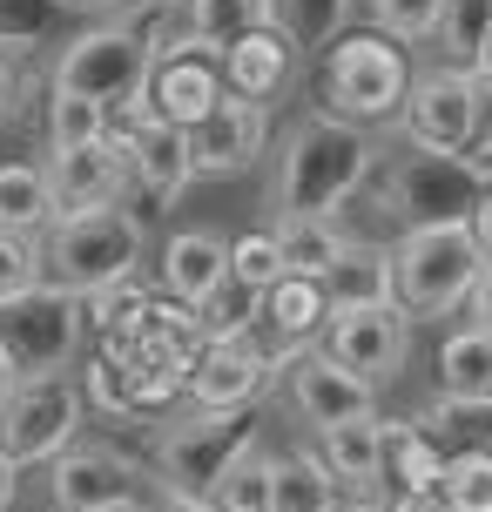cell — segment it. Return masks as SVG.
Segmentation results:
<instances>
[{
    "mask_svg": "<svg viewBox=\"0 0 492 512\" xmlns=\"http://www.w3.org/2000/svg\"><path fill=\"white\" fill-rule=\"evenodd\" d=\"M378 176V142L371 128L337 122V115H304L277 149V176H270V209L277 223L297 216H337V209L358 196L364 182Z\"/></svg>",
    "mask_w": 492,
    "mask_h": 512,
    "instance_id": "obj_1",
    "label": "cell"
},
{
    "mask_svg": "<svg viewBox=\"0 0 492 512\" xmlns=\"http://www.w3.org/2000/svg\"><path fill=\"white\" fill-rule=\"evenodd\" d=\"M263 445V418L257 411H176L156 432V486L169 499L209 506L223 479Z\"/></svg>",
    "mask_w": 492,
    "mask_h": 512,
    "instance_id": "obj_2",
    "label": "cell"
},
{
    "mask_svg": "<svg viewBox=\"0 0 492 512\" xmlns=\"http://www.w3.org/2000/svg\"><path fill=\"white\" fill-rule=\"evenodd\" d=\"M142 250H149V223L122 209H95V216H68L41 236V277L68 297H102L115 283L142 277Z\"/></svg>",
    "mask_w": 492,
    "mask_h": 512,
    "instance_id": "obj_3",
    "label": "cell"
},
{
    "mask_svg": "<svg viewBox=\"0 0 492 512\" xmlns=\"http://www.w3.org/2000/svg\"><path fill=\"white\" fill-rule=\"evenodd\" d=\"M412 54L385 41L378 27H358V34H344L324 48V115L337 122H358V128H385L405 115V95H412Z\"/></svg>",
    "mask_w": 492,
    "mask_h": 512,
    "instance_id": "obj_4",
    "label": "cell"
},
{
    "mask_svg": "<svg viewBox=\"0 0 492 512\" xmlns=\"http://www.w3.org/2000/svg\"><path fill=\"white\" fill-rule=\"evenodd\" d=\"M81 337H88V304L54 283L0 304V364L14 384L68 378V364L81 358Z\"/></svg>",
    "mask_w": 492,
    "mask_h": 512,
    "instance_id": "obj_5",
    "label": "cell"
},
{
    "mask_svg": "<svg viewBox=\"0 0 492 512\" xmlns=\"http://www.w3.org/2000/svg\"><path fill=\"white\" fill-rule=\"evenodd\" d=\"M391 270H398V310L405 317H452V310H466L486 256H479L466 223H445V230H398Z\"/></svg>",
    "mask_w": 492,
    "mask_h": 512,
    "instance_id": "obj_6",
    "label": "cell"
},
{
    "mask_svg": "<svg viewBox=\"0 0 492 512\" xmlns=\"http://www.w3.org/2000/svg\"><path fill=\"white\" fill-rule=\"evenodd\" d=\"M149 68H156L149 41L129 21H102V27H81L75 41L54 54L48 88L81 95V102H95V108H129L149 95Z\"/></svg>",
    "mask_w": 492,
    "mask_h": 512,
    "instance_id": "obj_7",
    "label": "cell"
},
{
    "mask_svg": "<svg viewBox=\"0 0 492 512\" xmlns=\"http://www.w3.org/2000/svg\"><path fill=\"white\" fill-rule=\"evenodd\" d=\"M479 203H486V182H479L472 162L405 149L385 169V209L398 216V230H445V223H472V209H479Z\"/></svg>",
    "mask_w": 492,
    "mask_h": 512,
    "instance_id": "obj_8",
    "label": "cell"
},
{
    "mask_svg": "<svg viewBox=\"0 0 492 512\" xmlns=\"http://www.w3.org/2000/svg\"><path fill=\"white\" fill-rule=\"evenodd\" d=\"M81 411H88V391L75 378L14 384L0 398V452L14 465H54L81 445Z\"/></svg>",
    "mask_w": 492,
    "mask_h": 512,
    "instance_id": "obj_9",
    "label": "cell"
},
{
    "mask_svg": "<svg viewBox=\"0 0 492 512\" xmlns=\"http://www.w3.org/2000/svg\"><path fill=\"white\" fill-rule=\"evenodd\" d=\"M108 135L115 142H129V189L142 196V203L169 209L196 182V155H189V135L182 128H169L149 108V95L129 108H108Z\"/></svg>",
    "mask_w": 492,
    "mask_h": 512,
    "instance_id": "obj_10",
    "label": "cell"
},
{
    "mask_svg": "<svg viewBox=\"0 0 492 512\" xmlns=\"http://www.w3.org/2000/svg\"><path fill=\"white\" fill-rule=\"evenodd\" d=\"M398 135L405 149L418 155H452L466 162L472 155V75L466 68H425L405 95V115H398Z\"/></svg>",
    "mask_w": 492,
    "mask_h": 512,
    "instance_id": "obj_11",
    "label": "cell"
},
{
    "mask_svg": "<svg viewBox=\"0 0 492 512\" xmlns=\"http://www.w3.org/2000/svg\"><path fill=\"white\" fill-rule=\"evenodd\" d=\"M324 351H331L351 378H364L371 391H378V384H391L398 371H405V358H412V317H405L398 304L337 310L331 331H324Z\"/></svg>",
    "mask_w": 492,
    "mask_h": 512,
    "instance_id": "obj_12",
    "label": "cell"
},
{
    "mask_svg": "<svg viewBox=\"0 0 492 512\" xmlns=\"http://www.w3.org/2000/svg\"><path fill=\"white\" fill-rule=\"evenodd\" d=\"M48 189H54V223L68 216H95V209H122L129 196V142H88V149L48 155Z\"/></svg>",
    "mask_w": 492,
    "mask_h": 512,
    "instance_id": "obj_13",
    "label": "cell"
},
{
    "mask_svg": "<svg viewBox=\"0 0 492 512\" xmlns=\"http://www.w3.org/2000/svg\"><path fill=\"white\" fill-rule=\"evenodd\" d=\"M142 465L122 459L115 445H75L48 465V499L54 512H108V506H142Z\"/></svg>",
    "mask_w": 492,
    "mask_h": 512,
    "instance_id": "obj_14",
    "label": "cell"
},
{
    "mask_svg": "<svg viewBox=\"0 0 492 512\" xmlns=\"http://www.w3.org/2000/svg\"><path fill=\"white\" fill-rule=\"evenodd\" d=\"M284 391H290V411H297L304 425H317V432L351 425V418H378V391L364 378H351L324 344H311V351L284 371Z\"/></svg>",
    "mask_w": 492,
    "mask_h": 512,
    "instance_id": "obj_15",
    "label": "cell"
},
{
    "mask_svg": "<svg viewBox=\"0 0 492 512\" xmlns=\"http://www.w3.org/2000/svg\"><path fill=\"white\" fill-rule=\"evenodd\" d=\"M230 102V88H223V61L203 48H176L162 54L156 68H149V108H156L169 128H203L216 108Z\"/></svg>",
    "mask_w": 492,
    "mask_h": 512,
    "instance_id": "obj_16",
    "label": "cell"
},
{
    "mask_svg": "<svg viewBox=\"0 0 492 512\" xmlns=\"http://www.w3.org/2000/svg\"><path fill=\"white\" fill-rule=\"evenodd\" d=\"M270 149V108L263 102H223L203 128H189V155H196V176H243L257 169Z\"/></svg>",
    "mask_w": 492,
    "mask_h": 512,
    "instance_id": "obj_17",
    "label": "cell"
},
{
    "mask_svg": "<svg viewBox=\"0 0 492 512\" xmlns=\"http://www.w3.org/2000/svg\"><path fill=\"white\" fill-rule=\"evenodd\" d=\"M297 54L304 48L270 21V27H257V34H243V41H230V48L216 54V61H223V88H230L236 102L270 108V95H284L290 81H297Z\"/></svg>",
    "mask_w": 492,
    "mask_h": 512,
    "instance_id": "obj_18",
    "label": "cell"
},
{
    "mask_svg": "<svg viewBox=\"0 0 492 512\" xmlns=\"http://www.w3.org/2000/svg\"><path fill=\"white\" fill-rule=\"evenodd\" d=\"M270 364H257L243 344H209L189 384H182V405L189 411H257V398L270 391Z\"/></svg>",
    "mask_w": 492,
    "mask_h": 512,
    "instance_id": "obj_19",
    "label": "cell"
},
{
    "mask_svg": "<svg viewBox=\"0 0 492 512\" xmlns=\"http://www.w3.org/2000/svg\"><path fill=\"white\" fill-rule=\"evenodd\" d=\"M81 391L108 411V418H156V411L182 405V378H162L149 364H122V358H95Z\"/></svg>",
    "mask_w": 492,
    "mask_h": 512,
    "instance_id": "obj_20",
    "label": "cell"
},
{
    "mask_svg": "<svg viewBox=\"0 0 492 512\" xmlns=\"http://www.w3.org/2000/svg\"><path fill=\"white\" fill-rule=\"evenodd\" d=\"M230 283V243L216 230H176L162 243V297H176V304H203L209 290H223Z\"/></svg>",
    "mask_w": 492,
    "mask_h": 512,
    "instance_id": "obj_21",
    "label": "cell"
},
{
    "mask_svg": "<svg viewBox=\"0 0 492 512\" xmlns=\"http://www.w3.org/2000/svg\"><path fill=\"white\" fill-rule=\"evenodd\" d=\"M317 459L331 465V479L351 499H378V486H385V418H351V425L317 432Z\"/></svg>",
    "mask_w": 492,
    "mask_h": 512,
    "instance_id": "obj_22",
    "label": "cell"
},
{
    "mask_svg": "<svg viewBox=\"0 0 492 512\" xmlns=\"http://www.w3.org/2000/svg\"><path fill=\"white\" fill-rule=\"evenodd\" d=\"M324 297H331V310H385V304H398L391 243H371V236H358L351 250L337 256V270L324 277Z\"/></svg>",
    "mask_w": 492,
    "mask_h": 512,
    "instance_id": "obj_23",
    "label": "cell"
},
{
    "mask_svg": "<svg viewBox=\"0 0 492 512\" xmlns=\"http://www.w3.org/2000/svg\"><path fill=\"white\" fill-rule=\"evenodd\" d=\"M331 297H324V283L311 277H284L263 290V324L284 337V344H297V351H311V344H324V331H331Z\"/></svg>",
    "mask_w": 492,
    "mask_h": 512,
    "instance_id": "obj_24",
    "label": "cell"
},
{
    "mask_svg": "<svg viewBox=\"0 0 492 512\" xmlns=\"http://www.w3.org/2000/svg\"><path fill=\"white\" fill-rule=\"evenodd\" d=\"M277 21V0H182V34L203 54H223L230 41Z\"/></svg>",
    "mask_w": 492,
    "mask_h": 512,
    "instance_id": "obj_25",
    "label": "cell"
},
{
    "mask_svg": "<svg viewBox=\"0 0 492 512\" xmlns=\"http://www.w3.org/2000/svg\"><path fill=\"white\" fill-rule=\"evenodd\" d=\"M445 465L452 459L418 432V418H385V486L391 492H439Z\"/></svg>",
    "mask_w": 492,
    "mask_h": 512,
    "instance_id": "obj_26",
    "label": "cell"
},
{
    "mask_svg": "<svg viewBox=\"0 0 492 512\" xmlns=\"http://www.w3.org/2000/svg\"><path fill=\"white\" fill-rule=\"evenodd\" d=\"M54 189L41 162H0V236H48Z\"/></svg>",
    "mask_w": 492,
    "mask_h": 512,
    "instance_id": "obj_27",
    "label": "cell"
},
{
    "mask_svg": "<svg viewBox=\"0 0 492 512\" xmlns=\"http://www.w3.org/2000/svg\"><path fill=\"white\" fill-rule=\"evenodd\" d=\"M358 236L344 230L337 216H297V223H277V250H284V270L290 277H311L324 283L337 270V256L351 250Z\"/></svg>",
    "mask_w": 492,
    "mask_h": 512,
    "instance_id": "obj_28",
    "label": "cell"
},
{
    "mask_svg": "<svg viewBox=\"0 0 492 512\" xmlns=\"http://www.w3.org/2000/svg\"><path fill=\"white\" fill-rule=\"evenodd\" d=\"M418 432L439 445L445 459H459V452H492V405L479 398H432V405L418 411Z\"/></svg>",
    "mask_w": 492,
    "mask_h": 512,
    "instance_id": "obj_29",
    "label": "cell"
},
{
    "mask_svg": "<svg viewBox=\"0 0 492 512\" xmlns=\"http://www.w3.org/2000/svg\"><path fill=\"white\" fill-rule=\"evenodd\" d=\"M439 391L445 398H479L492 405V331L466 324L439 344Z\"/></svg>",
    "mask_w": 492,
    "mask_h": 512,
    "instance_id": "obj_30",
    "label": "cell"
},
{
    "mask_svg": "<svg viewBox=\"0 0 492 512\" xmlns=\"http://www.w3.org/2000/svg\"><path fill=\"white\" fill-rule=\"evenodd\" d=\"M277 512H344V486L317 452H290L277 459Z\"/></svg>",
    "mask_w": 492,
    "mask_h": 512,
    "instance_id": "obj_31",
    "label": "cell"
},
{
    "mask_svg": "<svg viewBox=\"0 0 492 512\" xmlns=\"http://www.w3.org/2000/svg\"><path fill=\"white\" fill-rule=\"evenodd\" d=\"M439 48H445V68H486V48H492V0H452L445 7V27H439Z\"/></svg>",
    "mask_w": 492,
    "mask_h": 512,
    "instance_id": "obj_32",
    "label": "cell"
},
{
    "mask_svg": "<svg viewBox=\"0 0 492 512\" xmlns=\"http://www.w3.org/2000/svg\"><path fill=\"white\" fill-rule=\"evenodd\" d=\"M358 0H277V27H284L297 48H331L351 34Z\"/></svg>",
    "mask_w": 492,
    "mask_h": 512,
    "instance_id": "obj_33",
    "label": "cell"
},
{
    "mask_svg": "<svg viewBox=\"0 0 492 512\" xmlns=\"http://www.w3.org/2000/svg\"><path fill=\"white\" fill-rule=\"evenodd\" d=\"M41 135H48V155H61V149H88V142H102V135H108V108L81 102V95H61V88H48Z\"/></svg>",
    "mask_w": 492,
    "mask_h": 512,
    "instance_id": "obj_34",
    "label": "cell"
},
{
    "mask_svg": "<svg viewBox=\"0 0 492 512\" xmlns=\"http://www.w3.org/2000/svg\"><path fill=\"white\" fill-rule=\"evenodd\" d=\"M149 310H156V290L142 277H129L115 290H102V297H88V331H102V344H122V337H135L149 324Z\"/></svg>",
    "mask_w": 492,
    "mask_h": 512,
    "instance_id": "obj_35",
    "label": "cell"
},
{
    "mask_svg": "<svg viewBox=\"0 0 492 512\" xmlns=\"http://www.w3.org/2000/svg\"><path fill=\"white\" fill-rule=\"evenodd\" d=\"M209 512H277V452L257 445V452L223 479V492L209 499Z\"/></svg>",
    "mask_w": 492,
    "mask_h": 512,
    "instance_id": "obj_36",
    "label": "cell"
},
{
    "mask_svg": "<svg viewBox=\"0 0 492 512\" xmlns=\"http://www.w3.org/2000/svg\"><path fill=\"white\" fill-rule=\"evenodd\" d=\"M445 7L452 0H371V27L398 48H418V41H439Z\"/></svg>",
    "mask_w": 492,
    "mask_h": 512,
    "instance_id": "obj_37",
    "label": "cell"
},
{
    "mask_svg": "<svg viewBox=\"0 0 492 512\" xmlns=\"http://www.w3.org/2000/svg\"><path fill=\"white\" fill-rule=\"evenodd\" d=\"M257 310H263V297L257 290H243V283H223V290H209L203 304H196V317H203V337L209 344H236V337L257 324Z\"/></svg>",
    "mask_w": 492,
    "mask_h": 512,
    "instance_id": "obj_38",
    "label": "cell"
},
{
    "mask_svg": "<svg viewBox=\"0 0 492 512\" xmlns=\"http://www.w3.org/2000/svg\"><path fill=\"white\" fill-rule=\"evenodd\" d=\"M230 277L243 283V290H270V283H284V250H277V230H250V236H236L230 243Z\"/></svg>",
    "mask_w": 492,
    "mask_h": 512,
    "instance_id": "obj_39",
    "label": "cell"
},
{
    "mask_svg": "<svg viewBox=\"0 0 492 512\" xmlns=\"http://www.w3.org/2000/svg\"><path fill=\"white\" fill-rule=\"evenodd\" d=\"M439 499L452 512H492V452H459V459L445 465Z\"/></svg>",
    "mask_w": 492,
    "mask_h": 512,
    "instance_id": "obj_40",
    "label": "cell"
},
{
    "mask_svg": "<svg viewBox=\"0 0 492 512\" xmlns=\"http://www.w3.org/2000/svg\"><path fill=\"white\" fill-rule=\"evenodd\" d=\"M54 21H61V0H0V54L21 61Z\"/></svg>",
    "mask_w": 492,
    "mask_h": 512,
    "instance_id": "obj_41",
    "label": "cell"
},
{
    "mask_svg": "<svg viewBox=\"0 0 492 512\" xmlns=\"http://www.w3.org/2000/svg\"><path fill=\"white\" fill-rule=\"evenodd\" d=\"M41 236H0V304L41 290Z\"/></svg>",
    "mask_w": 492,
    "mask_h": 512,
    "instance_id": "obj_42",
    "label": "cell"
},
{
    "mask_svg": "<svg viewBox=\"0 0 492 512\" xmlns=\"http://www.w3.org/2000/svg\"><path fill=\"white\" fill-rule=\"evenodd\" d=\"M492 149V68H472V155Z\"/></svg>",
    "mask_w": 492,
    "mask_h": 512,
    "instance_id": "obj_43",
    "label": "cell"
},
{
    "mask_svg": "<svg viewBox=\"0 0 492 512\" xmlns=\"http://www.w3.org/2000/svg\"><path fill=\"white\" fill-rule=\"evenodd\" d=\"M21 102H27V75H21V61H14V54H0V128L21 115Z\"/></svg>",
    "mask_w": 492,
    "mask_h": 512,
    "instance_id": "obj_44",
    "label": "cell"
},
{
    "mask_svg": "<svg viewBox=\"0 0 492 512\" xmlns=\"http://www.w3.org/2000/svg\"><path fill=\"white\" fill-rule=\"evenodd\" d=\"M466 317L479 324V331H492V263L479 270V283H472V297H466Z\"/></svg>",
    "mask_w": 492,
    "mask_h": 512,
    "instance_id": "obj_45",
    "label": "cell"
},
{
    "mask_svg": "<svg viewBox=\"0 0 492 512\" xmlns=\"http://www.w3.org/2000/svg\"><path fill=\"white\" fill-rule=\"evenodd\" d=\"M385 506H391V512H452L439 492H391Z\"/></svg>",
    "mask_w": 492,
    "mask_h": 512,
    "instance_id": "obj_46",
    "label": "cell"
},
{
    "mask_svg": "<svg viewBox=\"0 0 492 512\" xmlns=\"http://www.w3.org/2000/svg\"><path fill=\"white\" fill-rule=\"evenodd\" d=\"M466 230H472V243H479V256L492 263V189H486V203L472 209V223H466Z\"/></svg>",
    "mask_w": 492,
    "mask_h": 512,
    "instance_id": "obj_47",
    "label": "cell"
},
{
    "mask_svg": "<svg viewBox=\"0 0 492 512\" xmlns=\"http://www.w3.org/2000/svg\"><path fill=\"white\" fill-rule=\"evenodd\" d=\"M14 499H21V465L0 452V512H14Z\"/></svg>",
    "mask_w": 492,
    "mask_h": 512,
    "instance_id": "obj_48",
    "label": "cell"
},
{
    "mask_svg": "<svg viewBox=\"0 0 492 512\" xmlns=\"http://www.w3.org/2000/svg\"><path fill=\"white\" fill-rule=\"evenodd\" d=\"M61 7H81V14H122V7H142V0H61Z\"/></svg>",
    "mask_w": 492,
    "mask_h": 512,
    "instance_id": "obj_49",
    "label": "cell"
},
{
    "mask_svg": "<svg viewBox=\"0 0 492 512\" xmlns=\"http://www.w3.org/2000/svg\"><path fill=\"white\" fill-rule=\"evenodd\" d=\"M466 162H472V169H479V182H486V189H492V149H479V155H466Z\"/></svg>",
    "mask_w": 492,
    "mask_h": 512,
    "instance_id": "obj_50",
    "label": "cell"
},
{
    "mask_svg": "<svg viewBox=\"0 0 492 512\" xmlns=\"http://www.w3.org/2000/svg\"><path fill=\"white\" fill-rule=\"evenodd\" d=\"M142 512H209V506H189V499H162V506H142Z\"/></svg>",
    "mask_w": 492,
    "mask_h": 512,
    "instance_id": "obj_51",
    "label": "cell"
},
{
    "mask_svg": "<svg viewBox=\"0 0 492 512\" xmlns=\"http://www.w3.org/2000/svg\"><path fill=\"white\" fill-rule=\"evenodd\" d=\"M344 512H391L385 499H344Z\"/></svg>",
    "mask_w": 492,
    "mask_h": 512,
    "instance_id": "obj_52",
    "label": "cell"
},
{
    "mask_svg": "<svg viewBox=\"0 0 492 512\" xmlns=\"http://www.w3.org/2000/svg\"><path fill=\"white\" fill-rule=\"evenodd\" d=\"M142 7H169V14H176V7H182V0H142Z\"/></svg>",
    "mask_w": 492,
    "mask_h": 512,
    "instance_id": "obj_53",
    "label": "cell"
},
{
    "mask_svg": "<svg viewBox=\"0 0 492 512\" xmlns=\"http://www.w3.org/2000/svg\"><path fill=\"white\" fill-rule=\"evenodd\" d=\"M7 391H14V378H7V364H0V398H7Z\"/></svg>",
    "mask_w": 492,
    "mask_h": 512,
    "instance_id": "obj_54",
    "label": "cell"
},
{
    "mask_svg": "<svg viewBox=\"0 0 492 512\" xmlns=\"http://www.w3.org/2000/svg\"><path fill=\"white\" fill-rule=\"evenodd\" d=\"M108 512H142V506H108Z\"/></svg>",
    "mask_w": 492,
    "mask_h": 512,
    "instance_id": "obj_55",
    "label": "cell"
},
{
    "mask_svg": "<svg viewBox=\"0 0 492 512\" xmlns=\"http://www.w3.org/2000/svg\"><path fill=\"white\" fill-rule=\"evenodd\" d=\"M486 68H492V48H486Z\"/></svg>",
    "mask_w": 492,
    "mask_h": 512,
    "instance_id": "obj_56",
    "label": "cell"
}]
</instances>
